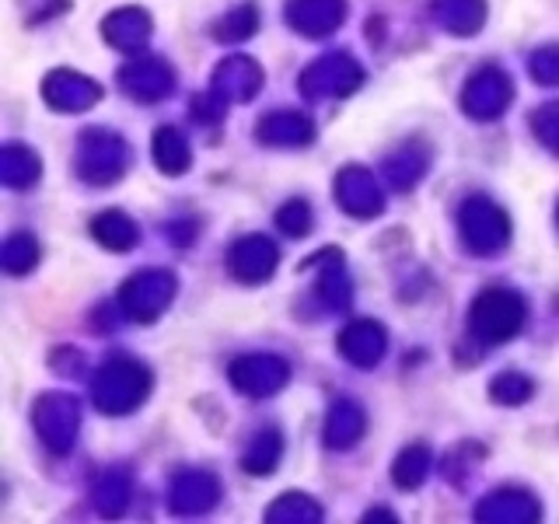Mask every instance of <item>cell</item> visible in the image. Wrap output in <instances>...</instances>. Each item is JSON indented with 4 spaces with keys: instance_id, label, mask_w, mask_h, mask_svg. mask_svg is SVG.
Segmentation results:
<instances>
[{
    "instance_id": "24",
    "label": "cell",
    "mask_w": 559,
    "mask_h": 524,
    "mask_svg": "<svg viewBox=\"0 0 559 524\" xmlns=\"http://www.w3.org/2000/svg\"><path fill=\"white\" fill-rule=\"evenodd\" d=\"M4 179L11 182V186H21V175L18 172H28V175H35V158L28 151H18V147H7V154H4Z\"/></svg>"
},
{
    "instance_id": "3",
    "label": "cell",
    "mask_w": 559,
    "mask_h": 524,
    "mask_svg": "<svg viewBox=\"0 0 559 524\" xmlns=\"http://www.w3.org/2000/svg\"><path fill=\"white\" fill-rule=\"evenodd\" d=\"M172 294H175L172 276L144 273V276H137V280H130L123 301H126V308L133 311V318H144V322H151V318H158V311L165 308L168 301H172Z\"/></svg>"
},
{
    "instance_id": "8",
    "label": "cell",
    "mask_w": 559,
    "mask_h": 524,
    "mask_svg": "<svg viewBox=\"0 0 559 524\" xmlns=\"http://www.w3.org/2000/svg\"><path fill=\"white\" fill-rule=\"evenodd\" d=\"M290 21L301 32L322 35L343 21V0H294L290 4Z\"/></svg>"
},
{
    "instance_id": "17",
    "label": "cell",
    "mask_w": 559,
    "mask_h": 524,
    "mask_svg": "<svg viewBox=\"0 0 559 524\" xmlns=\"http://www.w3.org/2000/svg\"><path fill=\"white\" fill-rule=\"evenodd\" d=\"M158 165L165 168V172H182L186 168V161H189V151H186V140L179 137V130H161L158 133Z\"/></svg>"
},
{
    "instance_id": "23",
    "label": "cell",
    "mask_w": 559,
    "mask_h": 524,
    "mask_svg": "<svg viewBox=\"0 0 559 524\" xmlns=\"http://www.w3.org/2000/svg\"><path fill=\"white\" fill-rule=\"evenodd\" d=\"M256 28V7L245 4L238 14H231L228 21H221V39H245Z\"/></svg>"
},
{
    "instance_id": "18",
    "label": "cell",
    "mask_w": 559,
    "mask_h": 524,
    "mask_svg": "<svg viewBox=\"0 0 559 524\" xmlns=\"http://www.w3.org/2000/svg\"><path fill=\"white\" fill-rule=\"evenodd\" d=\"M263 137H273L277 144H301V140H311V123H304L301 116H270Z\"/></svg>"
},
{
    "instance_id": "20",
    "label": "cell",
    "mask_w": 559,
    "mask_h": 524,
    "mask_svg": "<svg viewBox=\"0 0 559 524\" xmlns=\"http://www.w3.org/2000/svg\"><path fill=\"white\" fill-rule=\"evenodd\" d=\"M423 472H427V451H423V448H409L406 455H402V462L395 465V479H399L402 490H413V486H420Z\"/></svg>"
},
{
    "instance_id": "13",
    "label": "cell",
    "mask_w": 559,
    "mask_h": 524,
    "mask_svg": "<svg viewBox=\"0 0 559 524\" xmlns=\"http://www.w3.org/2000/svg\"><path fill=\"white\" fill-rule=\"evenodd\" d=\"M123 81L130 84L133 88L130 95H137V98H161L168 88H172V74H168V67H161L158 60L130 67L123 74Z\"/></svg>"
},
{
    "instance_id": "5",
    "label": "cell",
    "mask_w": 559,
    "mask_h": 524,
    "mask_svg": "<svg viewBox=\"0 0 559 524\" xmlns=\"http://www.w3.org/2000/svg\"><path fill=\"white\" fill-rule=\"evenodd\" d=\"M231 378H235V385L242 388V392L270 395L287 381V364H283V360H273V357H249V360H238V364L231 367Z\"/></svg>"
},
{
    "instance_id": "7",
    "label": "cell",
    "mask_w": 559,
    "mask_h": 524,
    "mask_svg": "<svg viewBox=\"0 0 559 524\" xmlns=\"http://www.w3.org/2000/svg\"><path fill=\"white\" fill-rule=\"evenodd\" d=\"M511 102V81L500 77L497 70H486L476 81L469 84V95H465V109L472 116H497L504 105Z\"/></svg>"
},
{
    "instance_id": "4",
    "label": "cell",
    "mask_w": 559,
    "mask_h": 524,
    "mask_svg": "<svg viewBox=\"0 0 559 524\" xmlns=\"http://www.w3.org/2000/svg\"><path fill=\"white\" fill-rule=\"evenodd\" d=\"M462 228L469 235L472 249H500L507 242V217L497 207H490L486 200H472L462 214Z\"/></svg>"
},
{
    "instance_id": "25",
    "label": "cell",
    "mask_w": 559,
    "mask_h": 524,
    "mask_svg": "<svg viewBox=\"0 0 559 524\" xmlns=\"http://www.w3.org/2000/svg\"><path fill=\"white\" fill-rule=\"evenodd\" d=\"M493 395H497V402H525L532 395V385L518 374H507V378L493 381Z\"/></svg>"
},
{
    "instance_id": "14",
    "label": "cell",
    "mask_w": 559,
    "mask_h": 524,
    "mask_svg": "<svg viewBox=\"0 0 559 524\" xmlns=\"http://www.w3.org/2000/svg\"><path fill=\"white\" fill-rule=\"evenodd\" d=\"M147 18L140 11H123V14H116V18H109L105 21V32H109V42H116V46H123V49H133V46H140V42L147 39Z\"/></svg>"
},
{
    "instance_id": "2",
    "label": "cell",
    "mask_w": 559,
    "mask_h": 524,
    "mask_svg": "<svg viewBox=\"0 0 559 524\" xmlns=\"http://www.w3.org/2000/svg\"><path fill=\"white\" fill-rule=\"evenodd\" d=\"M147 392V374L144 367L133 364H112L105 367L102 381H98V406L105 413H123V409H133Z\"/></svg>"
},
{
    "instance_id": "15",
    "label": "cell",
    "mask_w": 559,
    "mask_h": 524,
    "mask_svg": "<svg viewBox=\"0 0 559 524\" xmlns=\"http://www.w3.org/2000/svg\"><path fill=\"white\" fill-rule=\"evenodd\" d=\"M95 238L102 245H109V249H130L137 242V231H133V224L123 214H102L95 221Z\"/></svg>"
},
{
    "instance_id": "1",
    "label": "cell",
    "mask_w": 559,
    "mask_h": 524,
    "mask_svg": "<svg viewBox=\"0 0 559 524\" xmlns=\"http://www.w3.org/2000/svg\"><path fill=\"white\" fill-rule=\"evenodd\" d=\"M521 315H525V308H521L518 297L507 294V290H490L472 304V329L490 343H500V339L518 332Z\"/></svg>"
},
{
    "instance_id": "9",
    "label": "cell",
    "mask_w": 559,
    "mask_h": 524,
    "mask_svg": "<svg viewBox=\"0 0 559 524\" xmlns=\"http://www.w3.org/2000/svg\"><path fill=\"white\" fill-rule=\"evenodd\" d=\"M339 200H343V207L350 210V214H378L381 210L378 186L371 182V175L357 172V168L339 175Z\"/></svg>"
},
{
    "instance_id": "22",
    "label": "cell",
    "mask_w": 559,
    "mask_h": 524,
    "mask_svg": "<svg viewBox=\"0 0 559 524\" xmlns=\"http://www.w3.org/2000/svg\"><path fill=\"white\" fill-rule=\"evenodd\" d=\"M4 266L11 273H21V269H32L35 266V242L28 235H18L7 242L4 249Z\"/></svg>"
},
{
    "instance_id": "19",
    "label": "cell",
    "mask_w": 559,
    "mask_h": 524,
    "mask_svg": "<svg viewBox=\"0 0 559 524\" xmlns=\"http://www.w3.org/2000/svg\"><path fill=\"white\" fill-rule=\"evenodd\" d=\"M329 444L332 448H343V444H350L353 437L360 434V427H364V420H360V413L353 406H336L329 416Z\"/></svg>"
},
{
    "instance_id": "21",
    "label": "cell",
    "mask_w": 559,
    "mask_h": 524,
    "mask_svg": "<svg viewBox=\"0 0 559 524\" xmlns=\"http://www.w3.org/2000/svg\"><path fill=\"white\" fill-rule=\"evenodd\" d=\"M277 455H280L277 434H263V437H259L256 448H249V458H245V469H252V472H270L273 462H277Z\"/></svg>"
},
{
    "instance_id": "10",
    "label": "cell",
    "mask_w": 559,
    "mask_h": 524,
    "mask_svg": "<svg viewBox=\"0 0 559 524\" xmlns=\"http://www.w3.org/2000/svg\"><path fill=\"white\" fill-rule=\"evenodd\" d=\"M273 245L263 242V238H249L242 242L235 252H231V266L242 280H263V276L273 273Z\"/></svg>"
},
{
    "instance_id": "11",
    "label": "cell",
    "mask_w": 559,
    "mask_h": 524,
    "mask_svg": "<svg viewBox=\"0 0 559 524\" xmlns=\"http://www.w3.org/2000/svg\"><path fill=\"white\" fill-rule=\"evenodd\" d=\"M53 88L46 91L49 105H60V109H88L91 102L98 98V88L91 81H81L74 74H56L49 77Z\"/></svg>"
},
{
    "instance_id": "16",
    "label": "cell",
    "mask_w": 559,
    "mask_h": 524,
    "mask_svg": "<svg viewBox=\"0 0 559 524\" xmlns=\"http://www.w3.org/2000/svg\"><path fill=\"white\" fill-rule=\"evenodd\" d=\"M217 81H221V88L238 91L242 98H249L259 88V70L252 67V60H228V67L217 74Z\"/></svg>"
},
{
    "instance_id": "12",
    "label": "cell",
    "mask_w": 559,
    "mask_h": 524,
    "mask_svg": "<svg viewBox=\"0 0 559 524\" xmlns=\"http://www.w3.org/2000/svg\"><path fill=\"white\" fill-rule=\"evenodd\" d=\"M385 350V336H381L378 325L371 322H357L353 329H346L343 336V353L357 364H374Z\"/></svg>"
},
{
    "instance_id": "26",
    "label": "cell",
    "mask_w": 559,
    "mask_h": 524,
    "mask_svg": "<svg viewBox=\"0 0 559 524\" xmlns=\"http://www.w3.org/2000/svg\"><path fill=\"white\" fill-rule=\"evenodd\" d=\"M277 221L287 228V235H304V231H308V224H311V214H308V207H304L301 200H294L290 207L280 210Z\"/></svg>"
},
{
    "instance_id": "6",
    "label": "cell",
    "mask_w": 559,
    "mask_h": 524,
    "mask_svg": "<svg viewBox=\"0 0 559 524\" xmlns=\"http://www.w3.org/2000/svg\"><path fill=\"white\" fill-rule=\"evenodd\" d=\"M360 81L357 67L346 56H329V60H318V67L311 74H304V95H350V88Z\"/></svg>"
}]
</instances>
